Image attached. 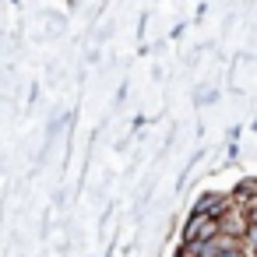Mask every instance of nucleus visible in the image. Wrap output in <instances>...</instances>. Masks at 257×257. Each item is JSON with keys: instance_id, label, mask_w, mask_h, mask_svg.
<instances>
[{"instance_id": "nucleus-1", "label": "nucleus", "mask_w": 257, "mask_h": 257, "mask_svg": "<svg viewBox=\"0 0 257 257\" xmlns=\"http://www.w3.org/2000/svg\"><path fill=\"white\" fill-rule=\"evenodd\" d=\"M229 208H232V201H229L225 194H204V197L197 201V208H194V211H201V215H211V218H222Z\"/></svg>"}, {"instance_id": "nucleus-2", "label": "nucleus", "mask_w": 257, "mask_h": 257, "mask_svg": "<svg viewBox=\"0 0 257 257\" xmlns=\"http://www.w3.org/2000/svg\"><path fill=\"white\" fill-rule=\"evenodd\" d=\"M243 246H246L250 253H257V225H250V232L243 236Z\"/></svg>"}, {"instance_id": "nucleus-3", "label": "nucleus", "mask_w": 257, "mask_h": 257, "mask_svg": "<svg viewBox=\"0 0 257 257\" xmlns=\"http://www.w3.org/2000/svg\"><path fill=\"white\" fill-rule=\"evenodd\" d=\"M246 215H250V225H257V208H250Z\"/></svg>"}]
</instances>
